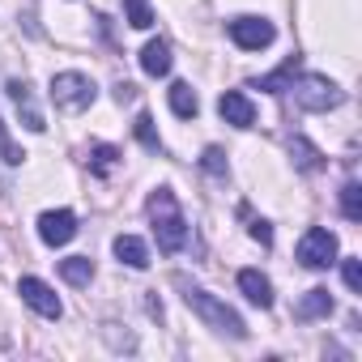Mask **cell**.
<instances>
[{"label":"cell","instance_id":"1","mask_svg":"<svg viewBox=\"0 0 362 362\" xmlns=\"http://www.w3.org/2000/svg\"><path fill=\"white\" fill-rule=\"evenodd\" d=\"M175 286L184 290L188 311H197V315L205 320V328H214V332H222V337H230V341H247V324H243V315H239L235 307H226L218 294H209L205 286H197V281H188V277H175Z\"/></svg>","mask_w":362,"mask_h":362},{"label":"cell","instance_id":"2","mask_svg":"<svg viewBox=\"0 0 362 362\" xmlns=\"http://www.w3.org/2000/svg\"><path fill=\"white\" fill-rule=\"evenodd\" d=\"M145 209H149V222H153L158 252L175 256V252H184V247H188V218H184V209H179V201H175V192H170V188L149 192Z\"/></svg>","mask_w":362,"mask_h":362},{"label":"cell","instance_id":"3","mask_svg":"<svg viewBox=\"0 0 362 362\" xmlns=\"http://www.w3.org/2000/svg\"><path fill=\"white\" fill-rule=\"evenodd\" d=\"M290 94H294V103H298L303 111H311V115L332 111V107L345 103V90H341L337 81H328L324 73H303V77H294V81H290Z\"/></svg>","mask_w":362,"mask_h":362},{"label":"cell","instance_id":"4","mask_svg":"<svg viewBox=\"0 0 362 362\" xmlns=\"http://www.w3.org/2000/svg\"><path fill=\"white\" fill-rule=\"evenodd\" d=\"M98 98V86L86 73H56L52 77V103L60 111H86Z\"/></svg>","mask_w":362,"mask_h":362},{"label":"cell","instance_id":"5","mask_svg":"<svg viewBox=\"0 0 362 362\" xmlns=\"http://www.w3.org/2000/svg\"><path fill=\"white\" fill-rule=\"evenodd\" d=\"M226 35H230V43H235L239 52H264V47H273V39H277V26H273L269 18L243 13V18L226 22Z\"/></svg>","mask_w":362,"mask_h":362},{"label":"cell","instance_id":"6","mask_svg":"<svg viewBox=\"0 0 362 362\" xmlns=\"http://www.w3.org/2000/svg\"><path fill=\"white\" fill-rule=\"evenodd\" d=\"M298 264L303 269H328V264H337V235L328 230V226H311V230H303V239H298Z\"/></svg>","mask_w":362,"mask_h":362},{"label":"cell","instance_id":"7","mask_svg":"<svg viewBox=\"0 0 362 362\" xmlns=\"http://www.w3.org/2000/svg\"><path fill=\"white\" fill-rule=\"evenodd\" d=\"M18 294H22V303H26L30 311H39L43 320H60V315H64L60 294H56L47 281H39V277H22V281H18Z\"/></svg>","mask_w":362,"mask_h":362},{"label":"cell","instance_id":"8","mask_svg":"<svg viewBox=\"0 0 362 362\" xmlns=\"http://www.w3.org/2000/svg\"><path fill=\"white\" fill-rule=\"evenodd\" d=\"M73 235H77V214L73 209H47L39 218V239L47 247H64V243H73Z\"/></svg>","mask_w":362,"mask_h":362},{"label":"cell","instance_id":"9","mask_svg":"<svg viewBox=\"0 0 362 362\" xmlns=\"http://www.w3.org/2000/svg\"><path fill=\"white\" fill-rule=\"evenodd\" d=\"M9 98H13V107H18V115H22V124L30 128V132H43L47 124H43V111L35 107V94H30V81H22V77H13L9 86Z\"/></svg>","mask_w":362,"mask_h":362},{"label":"cell","instance_id":"10","mask_svg":"<svg viewBox=\"0 0 362 362\" xmlns=\"http://www.w3.org/2000/svg\"><path fill=\"white\" fill-rule=\"evenodd\" d=\"M218 111H222V119L235 124V128H252V124H256V107H252V98H247L243 90H226V94L218 98Z\"/></svg>","mask_w":362,"mask_h":362},{"label":"cell","instance_id":"11","mask_svg":"<svg viewBox=\"0 0 362 362\" xmlns=\"http://www.w3.org/2000/svg\"><path fill=\"white\" fill-rule=\"evenodd\" d=\"M239 290L247 294V303H256V307H264V311L273 307V281H269L260 269H243V273H239Z\"/></svg>","mask_w":362,"mask_h":362},{"label":"cell","instance_id":"12","mask_svg":"<svg viewBox=\"0 0 362 362\" xmlns=\"http://www.w3.org/2000/svg\"><path fill=\"white\" fill-rule=\"evenodd\" d=\"M170 43L166 39H149L145 47H141V69L149 73V77H166L170 73Z\"/></svg>","mask_w":362,"mask_h":362},{"label":"cell","instance_id":"13","mask_svg":"<svg viewBox=\"0 0 362 362\" xmlns=\"http://www.w3.org/2000/svg\"><path fill=\"white\" fill-rule=\"evenodd\" d=\"M111 247H115V260H119V264H128V269H149V243H145V239L119 235Z\"/></svg>","mask_w":362,"mask_h":362},{"label":"cell","instance_id":"14","mask_svg":"<svg viewBox=\"0 0 362 362\" xmlns=\"http://www.w3.org/2000/svg\"><path fill=\"white\" fill-rule=\"evenodd\" d=\"M328 311H332V294H328L324 286L307 290V294L298 298V307H294V315H298L303 324H311V320H328Z\"/></svg>","mask_w":362,"mask_h":362},{"label":"cell","instance_id":"15","mask_svg":"<svg viewBox=\"0 0 362 362\" xmlns=\"http://www.w3.org/2000/svg\"><path fill=\"white\" fill-rule=\"evenodd\" d=\"M294 77H298V56H290V60H286L281 69H273V73H264V77H256V81H252V90H269V94H286Z\"/></svg>","mask_w":362,"mask_h":362},{"label":"cell","instance_id":"16","mask_svg":"<svg viewBox=\"0 0 362 362\" xmlns=\"http://www.w3.org/2000/svg\"><path fill=\"white\" fill-rule=\"evenodd\" d=\"M166 98H170V111H175L179 119H192V115L201 111V98H197V90H192L188 81H175Z\"/></svg>","mask_w":362,"mask_h":362},{"label":"cell","instance_id":"17","mask_svg":"<svg viewBox=\"0 0 362 362\" xmlns=\"http://www.w3.org/2000/svg\"><path fill=\"white\" fill-rule=\"evenodd\" d=\"M290 158H294V166L307 170V175H311V170H324V153H320L307 136H290Z\"/></svg>","mask_w":362,"mask_h":362},{"label":"cell","instance_id":"18","mask_svg":"<svg viewBox=\"0 0 362 362\" xmlns=\"http://www.w3.org/2000/svg\"><path fill=\"white\" fill-rule=\"evenodd\" d=\"M60 277L69 286H90L94 281V260L90 256H69V260H60Z\"/></svg>","mask_w":362,"mask_h":362},{"label":"cell","instance_id":"19","mask_svg":"<svg viewBox=\"0 0 362 362\" xmlns=\"http://www.w3.org/2000/svg\"><path fill=\"white\" fill-rule=\"evenodd\" d=\"M341 214L349 222H362V184L358 179H349V184L341 188Z\"/></svg>","mask_w":362,"mask_h":362},{"label":"cell","instance_id":"20","mask_svg":"<svg viewBox=\"0 0 362 362\" xmlns=\"http://www.w3.org/2000/svg\"><path fill=\"white\" fill-rule=\"evenodd\" d=\"M115 162H119V149H115V145H94V149H90V166H94V175H111Z\"/></svg>","mask_w":362,"mask_h":362},{"label":"cell","instance_id":"21","mask_svg":"<svg viewBox=\"0 0 362 362\" xmlns=\"http://www.w3.org/2000/svg\"><path fill=\"white\" fill-rule=\"evenodd\" d=\"M124 13H128V26H136V30H149V26H153L149 0H124Z\"/></svg>","mask_w":362,"mask_h":362},{"label":"cell","instance_id":"22","mask_svg":"<svg viewBox=\"0 0 362 362\" xmlns=\"http://www.w3.org/2000/svg\"><path fill=\"white\" fill-rule=\"evenodd\" d=\"M136 141H141L149 153H158V149H162V141H158V132H153V119H149V115H136Z\"/></svg>","mask_w":362,"mask_h":362},{"label":"cell","instance_id":"23","mask_svg":"<svg viewBox=\"0 0 362 362\" xmlns=\"http://www.w3.org/2000/svg\"><path fill=\"white\" fill-rule=\"evenodd\" d=\"M341 277H345V286H349L354 294H362V260H358V256H345V260H341Z\"/></svg>","mask_w":362,"mask_h":362},{"label":"cell","instance_id":"24","mask_svg":"<svg viewBox=\"0 0 362 362\" xmlns=\"http://www.w3.org/2000/svg\"><path fill=\"white\" fill-rule=\"evenodd\" d=\"M201 166H205V170H209L214 179H226V153H222L218 145H209V149H205V158H201Z\"/></svg>","mask_w":362,"mask_h":362},{"label":"cell","instance_id":"25","mask_svg":"<svg viewBox=\"0 0 362 362\" xmlns=\"http://www.w3.org/2000/svg\"><path fill=\"white\" fill-rule=\"evenodd\" d=\"M0 158H5L9 166H22V158H26V153H22L13 141H9V128H5V119H0Z\"/></svg>","mask_w":362,"mask_h":362},{"label":"cell","instance_id":"26","mask_svg":"<svg viewBox=\"0 0 362 362\" xmlns=\"http://www.w3.org/2000/svg\"><path fill=\"white\" fill-rule=\"evenodd\" d=\"M252 239H256L260 247H273V226H269L264 218H252Z\"/></svg>","mask_w":362,"mask_h":362}]
</instances>
